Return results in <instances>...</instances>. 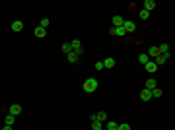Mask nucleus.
Returning a JSON list of instances; mask_svg holds the SVG:
<instances>
[{
  "label": "nucleus",
  "mask_w": 175,
  "mask_h": 130,
  "mask_svg": "<svg viewBox=\"0 0 175 130\" xmlns=\"http://www.w3.org/2000/svg\"><path fill=\"white\" fill-rule=\"evenodd\" d=\"M91 130H103V123H99V120H91Z\"/></svg>",
  "instance_id": "16"
},
{
  "label": "nucleus",
  "mask_w": 175,
  "mask_h": 130,
  "mask_svg": "<svg viewBox=\"0 0 175 130\" xmlns=\"http://www.w3.org/2000/svg\"><path fill=\"white\" fill-rule=\"evenodd\" d=\"M8 113H10V115H14V117H18L20 113H22V107H20V105H10V109H8Z\"/></svg>",
  "instance_id": "5"
},
{
  "label": "nucleus",
  "mask_w": 175,
  "mask_h": 130,
  "mask_svg": "<svg viewBox=\"0 0 175 130\" xmlns=\"http://www.w3.org/2000/svg\"><path fill=\"white\" fill-rule=\"evenodd\" d=\"M95 70H103V62H95Z\"/></svg>",
  "instance_id": "27"
},
{
  "label": "nucleus",
  "mask_w": 175,
  "mask_h": 130,
  "mask_svg": "<svg viewBox=\"0 0 175 130\" xmlns=\"http://www.w3.org/2000/svg\"><path fill=\"white\" fill-rule=\"evenodd\" d=\"M0 130H14V128H12V126H8V124H4V126L0 128Z\"/></svg>",
  "instance_id": "28"
},
{
  "label": "nucleus",
  "mask_w": 175,
  "mask_h": 130,
  "mask_svg": "<svg viewBox=\"0 0 175 130\" xmlns=\"http://www.w3.org/2000/svg\"><path fill=\"white\" fill-rule=\"evenodd\" d=\"M111 33L117 35V37H124V33H127V31H124V27L121 25V27H113V31H111Z\"/></svg>",
  "instance_id": "7"
},
{
  "label": "nucleus",
  "mask_w": 175,
  "mask_h": 130,
  "mask_svg": "<svg viewBox=\"0 0 175 130\" xmlns=\"http://www.w3.org/2000/svg\"><path fill=\"white\" fill-rule=\"evenodd\" d=\"M70 47H72V51L78 52V55L82 52V43L78 41V39H72V41H70Z\"/></svg>",
  "instance_id": "2"
},
{
  "label": "nucleus",
  "mask_w": 175,
  "mask_h": 130,
  "mask_svg": "<svg viewBox=\"0 0 175 130\" xmlns=\"http://www.w3.org/2000/svg\"><path fill=\"white\" fill-rule=\"evenodd\" d=\"M144 68H146V70H148V72H150V74H154V72H156V70H158V66H156V62H152V60H150V62H146V64H144Z\"/></svg>",
  "instance_id": "8"
},
{
  "label": "nucleus",
  "mask_w": 175,
  "mask_h": 130,
  "mask_svg": "<svg viewBox=\"0 0 175 130\" xmlns=\"http://www.w3.org/2000/svg\"><path fill=\"white\" fill-rule=\"evenodd\" d=\"M154 87H156V80H154V78H150L148 82H146V87H144V89H150V91H152Z\"/></svg>",
  "instance_id": "18"
},
{
  "label": "nucleus",
  "mask_w": 175,
  "mask_h": 130,
  "mask_svg": "<svg viewBox=\"0 0 175 130\" xmlns=\"http://www.w3.org/2000/svg\"><path fill=\"white\" fill-rule=\"evenodd\" d=\"M123 27H124V31H127V33H132V31L136 29V23H134V22H127V19H124Z\"/></svg>",
  "instance_id": "3"
},
{
  "label": "nucleus",
  "mask_w": 175,
  "mask_h": 130,
  "mask_svg": "<svg viewBox=\"0 0 175 130\" xmlns=\"http://www.w3.org/2000/svg\"><path fill=\"white\" fill-rule=\"evenodd\" d=\"M154 62H156V66H161V64H165V56H156V60H154Z\"/></svg>",
  "instance_id": "21"
},
{
  "label": "nucleus",
  "mask_w": 175,
  "mask_h": 130,
  "mask_svg": "<svg viewBox=\"0 0 175 130\" xmlns=\"http://www.w3.org/2000/svg\"><path fill=\"white\" fill-rule=\"evenodd\" d=\"M123 23H124V18H123V16H115V18H113V27H121Z\"/></svg>",
  "instance_id": "9"
},
{
  "label": "nucleus",
  "mask_w": 175,
  "mask_h": 130,
  "mask_svg": "<svg viewBox=\"0 0 175 130\" xmlns=\"http://www.w3.org/2000/svg\"><path fill=\"white\" fill-rule=\"evenodd\" d=\"M117 130H132V128H130V124L123 123V124H119V128H117Z\"/></svg>",
  "instance_id": "25"
},
{
  "label": "nucleus",
  "mask_w": 175,
  "mask_h": 130,
  "mask_svg": "<svg viewBox=\"0 0 175 130\" xmlns=\"http://www.w3.org/2000/svg\"><path fill=\"white\" fill-rule=\"evenodd\" d=\"M62 52H72V47H70V43H62Z\"/></svg>",
  "instance_id": "24"
},
{
  "label": "nucleus",
  "mask_w": 175,
  "mask_h": 130,
  "mask_svg": "<svg viewBox=\"0 0 175 130\" xmlns=\"http://www.w3.org/2000/svg\"><path fill=\"white\" fill-rule=\"evenodd\" d=\"M4 123H6V124H8V126H12V124H14V123H16V117H14V115H8V117H6V119H4Z\"/></svg>",
  "instance_id": "19"
},
{
  "label": "nucleus",
  "mask_w": 175,
  "mask_h": 130,
  "mask_svg": "<svg viewBox=\"0 0 175 130\" xmlns=\"http://www.w3.org/2000/svg\"><path fill=\"white\" fill-rule=\"evenodd\" d=\"M45 35H47V29H43V27L37 25L35 27V37H45Z\"/></svg>",
  "instance_id": "15"
},
{
  "label": "nucleus",
  "mask_w": 175,
  "mask_h": 130,
  "mask_svg": "<svg viewBox=\"0 0 175 130\" xmlns=\"http://www.w3.org/2000/svg\"><path fill=\"white\" fill-rule=\"evenodd\" d=\"M95 120H99V123H107V113L105 111H99L97 115H95Z\"/></svg>",
  "instance_id": "11"
},
{
  "label": "nucleus",
  "mask_w": 175,
  "mask_h": 130,
  "mask_svg": "<svg viewBox=\"0 0 175 130\" xmlns=\"http://www.w3.org/2000/svg\"><path fill=\"white\" fill-rule=\"evenodd\" d=\"M142 10H146V12H152V10H156V2H154V0H146V2L142 4Z\"/></svg>",
  "instance_id": "4"
},
{
  "label": "nucleus",
  "mask_w": 175,
  "mask_h": 130,
  "mask_svg": "<svg viewBox=\"0 0 175 130\" xmlns=\"http://www.w3.org/2000/svg\"><path fill=\"white\" fill-rule=\"evenodd\" d=\"M101 62H103V68H113L115 66V58H105Z\"/></svg>",
  "instance_id": "14"
},
{
  "label": "nucleus",
  "mask_w": 175,
  "mask_h": 130,
  "mask_svg": "<svg viewBox=\"0 0 175 130\" xmlns=\"http://www.w3.org/2000/svg\"><path fill=\"white\" fill-rule=\"evenodd\" d=\"M140 97H142V101H150V99H152V91H150V89H142Z\"/></svg>",
  "instance_id": "13"
},
{
  "label": "nucleus",
  "mask_w": 175,
  "mask_h": 130,
  "mask_svg": "<svg viewBox=\"0 0 175 130\" xmlns=\"http://www.w3.org/2000/svg\"><path fill=\"white\" fill-rule=\"evenodd\" d=\"M66 58H68V62H78V58H80V55H78V52H68V55H66Z\"/></svg>",
  "instance_id": "10"
},
{
  "label": "nucleus",
  "mask_w": 175,
  "mask_h": 130,
  "mask_svg": "<svg viewBox=\"0 0 175 130\" xmlns=\"http://www.w3.org/2000/svg\"><path fill=\"white\" fill-rule=\"evenodd\" d=\"M97 86H99V82L95 78H88L86 82H84V91L86 93H94L95 89H97Z\"/></svg>",
  "instance_id": "1"
},
{
  "label": "nucleus",
  "mask_w": 175,
  "mask_h": 130,
  "mask_svg": "<svg viewBox=\"0 0 175 130\" xmlns=\"http://www.w3.org/2000/svg\"><path fill=\"white\" fill-rule=\"evenodd\" d=\"M158 97H161V89L160 87H154L152 89V99H158Z\"/></svg>",
  "instance_id": "20"
},
{
  "label": "nucleus",
  "mask_w": 175,
  "mask_h": 130,
  "mask_svg": "<svg viewBox=\"0 0 175 130\" xmlns=\"http://www.w3.org/2000/svg\"><path fill=\"white\" fill-rule=\"evenodd\" d=\"M49 23H51V22H49V18H43V19H41V22H39V27H43V29H47V27H49Z\"/></svg>",
  "instance_id": "22"
},
{
  "label": "nucleus",
  "mask_w": 175,
  "mask_h": 130,
  "mask_svg": "<svg viewBox=\"0 0 175 130\" xmlns=\"http://www.w3.org/2000/svg\"><path fill=\"white\" fill-rule=\"evenodd\" d=\"M105 126H107V130H117V128H119V124H117L115 120H107Z\"/></svg>",
  "instance_id": "17"
},
{
  "label": "nucleus",
  "mask_w": 175,
  "mask_h": 130,
  "mask_svg": "<svg viewBox=\"0 0 175 130\" xmlns=\"http://www.w3.org/2000/svg\"><path fill=\"white\" fill-rule=\"evenodd\" d=\"M138 62H140V64L150 62V56H148V55H140V56H138Z\"/></svg>",
  "instance_id": "23"
},
{
  "label": "nucleus",
  "mask_w": 175,
  "mask_h": 130,
  "mask_svg": "<svg viewBox=\"0 0 175 130\" xmlns=\"http://www.w3.org/2000/svg\"><path fill=\"white\" fill-rule=\"evenodd\" d=\"M140 18H142V19H148V18H150V12H146V10H140Z\"/></svg>",
  "instance_id": "26"
},
{
  "label": "nucleus",
  "mask_w": 175,
  "mask_h": 130,
  "mask_svg": "<svg viewBox=\"0 0 175 130\" xmlns=\"http://www.w3.org/2000/svg\"><path fill=\"white\" fill-rule=\"evenodd\" d=\"M22 29H23V22H12V31L18 33V31H22Z\"/></svg>",
  "instance_id": "12"
},
{
  "label": "nucleus",
  "mask_w": 175,
  "mask_h": 130,
  "mask_svg": "<svg viewBox=\"0 0 175 130\" xmlns=\"http://www.w3.org/2000/svg\"><path fill=\"white\" fill-rule=\"evenodd\" d=\"M148 56H150V58H156V56H160V49H158L156 45H154V47H150V49H148Z\"/></svg>",
  "instance_id": "6"
}]
</instances>
